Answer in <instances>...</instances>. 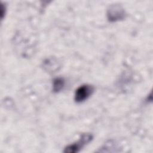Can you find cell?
<instances>
[{
    "mask_svg": "<svg viewBox=\"0 0 153 153\" xmlns=\"http://www.w3.org/2000/svg\"><path fill=\"white\" fill-rule=\"evenodd\" d=\"M94 88L90 84H83L76 88L75 92L74 100L76 103H81L89 98L93 93Z\"/></svg>",
    "mask_w": 153,
    "mask_h": 153,
    "instance_id": "cell-2",
    "label": "cell"
},
{
    "mask_svg": "<svg viewBox=\"0 0 153 153\" xmlns=\"http://www.w3.org/2000/svg\"><path fill=\"white\" fill-rule=\"evenodd\" d=\"M93 138L91 134L83 133L81 135L79 140L65 147L63 152L65 153L78 152L85 145L90 142Z\"/></svg>",
    "mask_w": 153,
    "mask_h": 153,
    "instance_id": "cell-1",
    "label": "cell"
},
{
    "mask_svg": "<svg viewBox=\"0 0 153 153\" xmlns=\"http://www.w3.org/2000/svg\"><path fill=\"white\" fill-rule=\"evenodd\" d=\"M65 86V80L63 78L58 77L53 79V91L54 93H59L63 90Z\"/></svg>",
    "mask_w": 153,
    "mask_h": 153,
    "instance_id": "cell-4",
    "label": "cell"
},
{
    "mask_svg": "<svg viewBox=\"0 0 153 153\" xmlns=\"http://www.w3.org/2000/svg\"><path fill=\"white\" fill-rule=\"evenodd\" d=\"M126 12L120 5H111L108 9L107 17L110 22H114L123 20L125 18Z\"/></svg>",
    "mask_w": 153,
    "mask_h": 153,
    "instance_id": "cell-3",
    "label": "cell"
}]
</instances>
